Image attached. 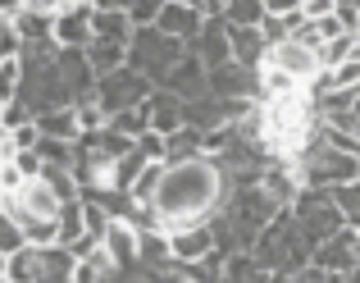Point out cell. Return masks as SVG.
Instances as JSON below:
<instances>
[{"label": "cell", "instance_id": "30bf717a", "mask_svg": "<svg viewBox=\"0 0 360 283\" xmlns=\"http://www.w3.org/2000/svg\"><path fill=\"white\" fill-rule=\"evenodd\" d=\"M155 27H165L169 37H178V42L192 46L196 37H201V27H205V9L201 5H183V0H169Z\"/></svg>", "mask_w": 360, "mask_h": 283}, {"label": "cell", "instance_id": "ba28073f", "mask_svg": "<svg viewBox=\"0 0 360 283\" xmlns=\"http://www.w3.org/2000/svg\"><path fill=\"white\" fill-rule=\"evenodd\" d=\"M165 92H174L178 101H187V106H192V101L210 96V69H205V64L196 60L192 51H187L183 60L174 64V73L165 78Z\"/></svg>", "mask_w": 360, "mask_h": 283}, {"label": "cell", "instance_id": "e575fe53", "mask_svg": "<svg viewBox=\"0 0 360 283\" xmlns=\"http://www.w3.org/2000/svg\"><path fill=\"white\" fill-rule=\"evenodd\" d=\"M352 115H356V119H360V87H356V92H352Z\"/></svg>", "mask_w": 360, "mask_h": 283}, {"label": "cell", "instance_id": "4dcf8cb0", "mask_svg": "<svg viewBox=\"0 0 360 283\" xmlns=\"http://www.w3.org/2000/svg\"><path fill=\"white\" fill-rule=\"evenodd\" d=\"M32 9H41V14H64V9H73L78 0H27Z\"/></svg>", "mask_w": 360, "mask_h": 283}, {"label": "cell", "instance_id": "52a82bcc", "mask_svg": "<svg viewBox=\"0 0 360 283\" xmlns=\"http://www.w3.org/2000/svg\"><path fill=\"white\" fill-rule=\"evenodd\" d=\"M264 69H283L297 82H310L319 69H324V60H319V51H310V46H301V42H283V46H269Z\"/></svg>", "mask_w": 360, "mask_h": 283}, {"label": "cell", "instance_id": "f35d334b", "mask_svg": "<svg viewBox=\"0 0 360 283\" xmlns=\"http://www.w3.org/2000/svg\"><path fill=\"white\" fill-rule=\"evenodd\" d=\"M0 283H9V279H0Z\"/></svg>", "mask_w": 360, "mask_h": 283}, {"label": "cell", "instance_id": "277c9868", "mask_svg": "<svg viewBox=\"0 0 360 283\" xmlns=\"http://www.w3.org/2000/svg\"><path fill=\"white\" fill-rule=\"evenodd\" d=\"M150 96H155V82H150L146 73H137L132 64L119 69V73H110V78H101V87H96V101H101V110H105L110 119L123 115V110L146 106Z\"/></svg>", "mask_w": 360, "mask_h": 283}, {"label": "cell", "instance_id": "5bb4252c", "mask_svg": "<svg viewBox=\"0 0 360 283\" xmlns=\"http://www.w3.org/2000/svg\"><path fill=\"white\" fill-rule=\"evenodd\" d=\"M229 37H233V60L246 64V69H264L269 42H264L260 27H233V23H229Z\"/></svg>", "mask_w": 360, "mask_h": 283}, {"label": "cell", "instance_id": "3957f363", "mask_svg": "<svg viewBox=\"0 0 360 283\" xmlns=\"http://www.w3.org/2000/svg\"><path fill=\"white\" fill-rule=\"evenodd\" d=\"M292 220L301 224V233L310 238V247H324L328 238H338L342 229H352L347 215L338 210V201H333V187H306V192L292 201Z\"/></svg>", "mask_w": 360, "mask_h": 283}, {"label": "cell", "instance_id": "8d00e7d4", "mask_svg": "<svg viewBox=\"0 0 360 283\" xmlns=\"http://www.w3.org/2000/svg\"><path fill=\"white\" fill-rule=\"evenodd\" d=\"M183 5H201V0H183Z\"/></svg>", "mask_w": 360, "mask_h": 283}, {"label": "cell", "instance_id": "836d02e7", "mask_svg": "<svg viewBox=\"0 0 360 283\" xmlns=\"http://www.w3.org/2000/svg\"><path fill=\"white\" fill-rule=\"evenodd\" d=\"M342 283H360V260H356V265H352V270L342 275Z\"/></svg>", "mask_w": 360, "mask_h": 283}, {"label": "cell", "instance_id": "8fae6325", "mask_svg": "<svg viewBox=\"0 0 360 283\" xmlns=\"http://www.w3.org/2000/svg\"><path fill=\"white\" fill-rule=\"evenodd\" d=\"M105 251L115 256L119 270H141V229L132 220H115L110 238H105Z\"/></svg>", "mask_w": 360, "mask_h": 283}, {"label": "cell", "instance_id": "e0dca14e", "mask_svg": "<svg viewBox=\"0 0 360 283\" xmlns=\"http://www.w3.org/2000/svg\"><path fill=\"white\" fill-rule=\"evenodd\" d=\"M87 60H91V69H96V78H110V73L128 69V46H119V42H91L87 46Z\"/></svg>", "mask_w": 360, "mask_h": 283}, {"label": "cell", "instance_id": "ffe728a7", "mask_svg": "<svg viewBox=\"0 0 360 283\" xmlns=\"http://www.w3.org/2000/svg\"><path fill=\"white\" fill-rule=\"evenodd\" d=\"M196 156H205V133H196V128H183V133L169 137L165 165H183V160H196Z\"/></svg>", "mask_w": 360, "mask_h": 283}, {"label": "cell", "instance_id": "ac0fdd59", "mask_svg": "<svg viewBox=\"0 0 360 283\" xmlns=\"http://www.w3.org/2000/svg\"><path fill=\"white\" fill-rule=\"evenodd\" d=\"M82 238H87V206L64 201V210H60V247H78Z\"/></svg>", "mask_w": 360, "mask_h": 283}, {"label": "cell", "instance_id": "5b68a950", "mask_svg": "<svg viewBox=\"0 0 360 283\" xmlns=\"http://www.w3.org/2000/svg\"><path fill=\"white\" fill-rule=\"evenodd\" d=\"M169 251H174L178 265H196V260H205L210 251H219L214 224H210V220H192V224H178V229H169Z\"/></svg>", "mask_w": 360, "mask_h": 283}, {"label": "cell", "instance_id": "1f68e13d", "mask_svg": "<svg viewBox=\"0 0 360 283\" xmlns=\"http://www.w3.org/2000/svg\"><path fill=\"white\" fill-rule=\"evenodd\" d=\"M229 5H233V0H201L205 18H224V14H229Z\"/></svg>", "mask_w": 360, "mask_h": 283}, {"label": "cell", "instance_id": "83f0119b", "mask_svg": "<svg viewBox=\"0 0 360 283\" xmlns=\"http://www.w3.org/2000/svg\"><path fill=\"white\" fill-rule=\"evenodd\" d=\"M23 183H27V174L14 165V160H5V165H0V192H18Z\"/></svg>", "mask_w": 360, "mask_h": 283}, {"label": "cell", "instance_id": "7c38bea8", "mask_svg": "<svg viewBox=\"0 0 360 283\" xmlns=\"http://www.w3.org/2000/svg\"><path fill=\"white\" fill-rule=\"evenodd\" d=\"M150 128H155L160 137H174L187 128V101H178L174 92L155 87V96H150Z\"/></svg>", "mask_w": 360, "mask_h": 283}, {"label": "cell", "instance_id": "d6a6232c", "mask_svg": "<svg viewBox=\"0 0 360 283\" xmlns=\"http://www.w3.org/2000/svg\"><path fill=\"white\" fill-rule=\"evenodd\" d=\"M87 5H91V9H128L132 0H87Z\"/></svg>", "mask_w": 360, "mask_h": 283}, {"label": "cell", "instance_id": "7402d4cb", "mask_svg": "<svg viewBox=\"0 0 360 283\" xmlns=\"http://www.w3.org/2000/svg\"><path fill=\"white\" fill-rule=\"evenodd\" d=\"M333 201H338V210L347 215V224H352V229H360V178H356V183L333 187Z\"/></svg>", "mask_w": 360, "mask_h": 283}, {"label": "cell", "instance_id": "9a60e30c", "mask_svg": "<svg viewBox=\"0 0 360 283\" xmlns=\"http://www.w3.org/2000/svg\"><path fill=\"white\" fill-rule=\"evenodd\" d=\"M37 124H41V137H55V142H82V119H78V106L46 110V115H37Z\"/></svg>", "mask_w": 360, "mask_h": 283}, {"label": "cell", "instance_id": "f546056e", "mask_svg": "<svg viewBox=\"0 0 360 283\" xmlns=\"http://www.w3.org/2000/svg\"><path fill=\"white\" fill-rule=\"evenodd\" d=\"M338 18L356 32V18H360V0H338Z\"/></svg>", "mask_w": 360, "mask_h": 283}, {"label": "cell", "instance_id": "6da1fadb", "mask_svg": "<svg viewBox=\"0 0 360 283\" xmlns=\"http://www.w3.org/2000/svg\"><path fill=\"white\" fill-rule=\"evenodd\" d=\"M229 201V174L214 156H196L183 160V165H169L165 169V183H160L155 196V220L160 229H178V224H192V220H214L219 206Z\"/></svg>", "mask_w": 360, "mask_h": 283}, {"label": "cell", "instance_id": "2e32d148", "mask_svg": "<svg viewBox=\"0 0 360 283\" xmlns=\"http://www.w3.org/2000/svg\"><path fill=\"white\" fill-rule=\"evenodd\" d=\"M224 283H274V270L260 265L255 251H233L224 265Z\"/></svg>", "mask_w": 360, "mask_h": 283}, {"label": "cell", "instance_id": "cb8c5ba5", "mask_svg": "<svg viewBox=\"0 0 360 283\" xmlns=\"http://www.w3.org/2000/svg\"><path fill=\"white\" fill-rule=\"evenodd\" d=\"M165 5H169V0H132L128 14H132V23H137V27H155L160 14H165Z\"/></svg>", "mask_w": 360, "mask_h": 283}, {"label": "cell", "instance_id": "44dd1931", "mask_svg": "<svg viewBox=\"0 0 360 283\" xmlns=\"http://www.w3.org/2000/svg\"><path fill=\"white\" fill-rule=\"evenodd\" d=\"M264 14H269L264 0H233L229 14H224V23H233V27H260Z\"/></svg>", "mask_w": 360, "mask_h": 283}, {"label": "cell", "instance_id": "f1b7e54d", "mask_svg": "<svg viewBox=\"0 0 360 283\" xmlns=\"http://www.w3.org/2000/svg\"><path fill=\"white\" fill-rule=\"evenodd\" d=\"M338 14V0H306V18L310 23H324V18Z\"/></svg>", "mask_w": 360, "mask_h": 283}, {"label": "cell", "instance_id": "7a4b0ae2", "mask_svg": "<svg viewBox=\"0 0 360 283\" xmlns=\"http://www.w3.org/2000/svg\"><path fill=\"white\" fill-rule=\"evenodd\" d=\"M192 51L187 42H178V37H169L165 27H137L128 42V64L137 73H146L155 87H165V78L174 73V64L183 60V55Z\"/></svg>", "mask_w": 360, "mask_h": 283}, {"label": "cell", "instance_id": "4fadbf2b", "mask_svg": "<svg viewBox=\"0 0 360 283\" xmlns=\"http://www.w3.org/2000/svg\"><path fill=\"white\" fill-rule=\"evenodd\" d=\"M315 265L333 270V275H347L356 265V229H342L338 238H328L324 247H315Z\"/></svg>", "mask_w": 360, "mask_h": 283}, {"label": "cell", "instance_id": "8992f818", "mask_svg": "<svg viewBox=\"0 0 360 283\" xmlns=\"http://www.w3.org/2000/svg\"><path fill=\"white\" fill-rule=\"evenodd\" d=\"M55 42H60V51H87L96 42V9L78 0L73 9L55 14Z\"/></svg>", "mask_w": 360, "mask_h": 283}, {"label": "cell", "instance_id": "4316f807", "mask_svg": "<svg viewBox=\"0 0 360 283\" xmlns=\"http://www.w3.org/2000/svg\"><path fill=\"white\" fill-rule=\"evenodd\" d=\"M274 18H306V0H264Z\"/></svg>", "mask_w": 360, "mask_h": 283}, {"label": "cell", "instance_id": "484cf974", "mask_svg": "<svg viewBox=\"0 0 360 283\" xmlns=\"http://www.w3.org/2000/svg\"><path fill=\"white\" fill-rule=\"evenodd\" d=\"M292 42L310 46V51H324V32H319V23H310V18H301L297 32H292Z\"/></svg>", "mask_w": 360, "mask_h": 283}, {"label": "cell", "instance_id": "9c48e42d", "mask_svg": "<svg viewBox=\"0 0 360 283\" xmlns=\"http://www.w3.org/2000/svg\"><path fill=\"white\" fill-rule=\"evenodd\" d=\"M192 55L205 64V69H224V64H233V37H229V23H224V18H205L201 37L192 42Z\"/></svg>", "mask_w": 360, "mask_h": 283}, {"label": "cell", "instance_id": "d6986e66", "mask_svg": "<svg viewBox=\"0 0 360 283\" xmlns=\"http://www.w3.org/2000/svg\"><path fill=\"white\" fill-rule=\"evenodd\" d=\"M165 169L169 165H160V160H150L146 169H141L137 178H132V187H128V196L137 206H155V196H160V183H165Z\"/></svg>", "mask_w": 360, "mask_h": 283}, {"label": "cell", "instance_id": "74e56055", "mask_svg": "<svg viewBox=\"0 0 360 283\" xmlns=\"http://www.w3.org/2000/svg\"><path fill=\"white\" fill-rule=\"evenodd\" d=\"M356 37H360V18H356Z\"/></svg>", "mask_w": 360, "mask_h": 283}, {"label": "cell", "instance_id": "603a6c76", "mask_svg": "<svg viewBox=\"0 0 360 283\" xmlns=\"http://www.w3.org/2000/svg\"><path fill=\"white\" fill-rule=\"evenodd\" d=\"M23 247H32V242H27V233H23V224L0 220V256H14V251H23Z\"/></svg>", "mask_w": 360, "mask_h": 283}, {"label": "cell", "instance_id": "d4e9b609", "mask_svg": "<svg viewBox=\"0 0 360 283\" xmlns=\"http://www.w3.org/2000/svg\"><path fill=\"white\" fill-rule=\"evenodd\" d=\"M137 151H141L146 160H160V165H165V156H169V137H160L155 128H150L146 137H137Z\"/></svg>", "mask_w": 360, "mask_h": 283}, {"label": "cell", "instance_id": "d590c367", "mask_svg": "<svg viewBox=\"0 0 360 283\" xmlns=\"http://www.w3.org/2000/svg\"><path fill=\"white\" fill-rule=\"evenodd\" d=\"M356 260H360V229H356Z\"/></svg>", "mask_w": 360, "mask_h": 283}]
</instances>
